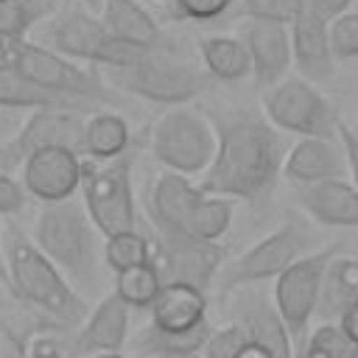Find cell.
<instances>
[{
  "mask_svg": "<svg viewBox=\"0 0 358 358\" xmlns=\"http://www.w3.org/2000/svg\"><path fill=\"white\" fill-rule=\"evenodd\" d=\"M103 78L109 87L137 95L143 101L159 103V106H187L199 95L213 90V78L204 67H196L187 62L179 48L168 50H145L137 62L120 70H103Z\"/></svg>",
  "mask_w": 358,
  "mask_h": 358,
  "instance_id": "cell-4",
  "label": "cell"
},
{
  "mask_svg": "<svg viewBox=\"0 0 358 358\" xmlns=\"http://www.w3.org/2000/svg\"><path fill=\"white\" fill-rule=\"evenodd\" d=\"M308 8V0H241L229 17L249 20V22H277L291 25L302 11Z\"/></svg>",
  "mask_w": 358,
  "mask_h": 358,
  "instance_id": "cell-32",
  "label": "cell"
},
{
  "mask_svg": "<svg viewBox=\"0 0 358 358\" xmlns=\"http://www.w3.org/2000/svg\"><path fill=\"white\" fill-rule=\"evenodd\" d=\"M241 0H173L171 14L185 22H213L232 14Z\"/></svg>",
  "mask_w": 358,
  "mask_h": 358,
  "instance_id": "cell-34",
  "label": "cell"
},
{
  "mask_svg": "<svg viewBox=\"0 0 358 358\" xmlns=\"http://www.w3.org/2000/svg\"><path fill=\"white\" fill-rule=\"evenodd\" d=\"M238 358H271V352H268L266 347H260V344L249 341V344L241 350V355H238Z\"/></svg>",
  "mask_w": 358,
  "mask_h": 358,
  "instance_id": "cell-43",
  "label": "cell"
},
{
  "mask_svg": "<svg viewBox=\"0 0 358 358\" xmlns=\"http://www.w3.org/2000/svg\"><path fill=\"white\" fill-rule=\"evenodd\" d=\"M350 358H358V347H355V350H352V355H350Z\"/></svg>",
  "mask_w": 358,
  "mask_h": 358,
  "instance_id": "cell-49",
  "label": "cell"
},
{
  "mask_svg": "<svg viewBox=\"0 0 358 358\" xmlns=\"http://www.w3.org/2000/svg\"><path fill=\"white\" fill-rule=\"evenodd\" d=\"M338 143L347 154V171H350V179L352 185L358 187V134L352 131V126H347L344 120L338 123Z\"/></svg>",
  "mask_w": 358,
  "mask_h": 358,
  "instance_id": "cell-39",
  "label": "cell"
},
{
  "mask_svg": "<svg viewBox=\"0 0 358 358\" xmlns=\"http://www.w3.org/2000/svg\"><path fill=\"white\" fill-rule=\"evenodd\" d=\"M22 352H25V358H67L62 341L53 336H34V338L22 341Z\"/></svg>",
  "mask_w": 358,
  "mask_h": 358,
  "instance_id": "cell-38",
  "label": "cell"
},
{
  "mask_svg": "<svg viewBox=\"0 0 358 358\" xmlns=\"http://www.w3.org/2000/svg\"><path fill=\"white\" fill-rule=\"evenodd\" d=\"M162 285H165V282H162V277H159L157 263H145V266H134V268L117 271L112 291H115L129 308L148 310V308L154 305V299L159 296Z\"/></svg>",
  "mask_w": 358,
  "mask_h": 358,
  "instance_id": "cell-31",
  "label": "cell"
},
{
  "mask_svg": "<svg viewBox=\"0 0 358 358\" xmlns=\"http://www.w3.org/2000/svg\"><path fill=\"white\" fill-rule=\"evenodd\" d=\"M352 3H358V0H308V8L316 11L322 20L333 22V20H338L341 14H347V11L352 8Z\"/></svg>",
  "mask_w": 358,
  "mask_h": 358,
  "instance_id": "cell-40",
  "label": "cell"
},
{
  "mask_svg": "<svg viewBox=\"0 0 358 358\" xmlns=\"http://www.w3.org/2000/svg\"><path fill=\"white\" fill-rule=\"evenodd\" d=\"M154 3H173V0H154Z\"/></svg>",
  "mask_w": 358,
  "mask_h": 358,
  "instance_id": "cell-51",
  "label": "cell"
},
{
  "mask_svg": "<svg viewBox=\"0 0 358 358\" xmlns=\"http://www.w3.org/2000/svg\"><path fill=\"white\" fill-rule=\"evenodd\" d=\"M316 249H322L319 232L302 218H285V224H280L277 229L255 241L249 249H243L235 260L221 266L215 285L221 294H232L238 288L277 280L285 268H291L296 260Z\"/></svg>",
  "mask_w": 358,
  "mask_h": 358,
  "instance_id": "cell-6",
  "label": "cell"
},
{
  "mask_svg": "<svg viewBox=\"0 0 358 358\" xmlns=\"http://www.w3.org/2000/svg\"><path fill=\"white\" fill-rule=\"evenodd\" d=\"M263 115L288 134L338 140V112L308 78H282L263 92Z\"/></svg>",
  "mask_w": 358,
  "mask_h": 358,
  "instance_id": "cell-10",
  "label": "cell"
},
{
  "mask_svg": "<svg viewBox=\"0 0 358 358\" xmlns=\"http://www.w3.org/2000/svg\"><path fill=\"white\" fill-rule=\"evenodd\" d=\"M101 252H103V266L112 274H117V271H126L134 266L154 263L157 246H154V238L143 235L140 229H129V232H117V235L103 238Z\"/></svg>",
  "mask_w": 358,
  "mask_h": 358,
  "instance_id": "cell-29",
  "label": "cell"
},
{
  "mask_svg": "<svg viewBox=\"0 0 358 358\" xmlns=\"http://www.w3.org/2000/svg\"><path fill=\"white\" fill-rule=\"evenodd\" d=\"M215 157L201 173V190L263 207L282 179L285 140L280 129L249 106H213Z\"/></svg>",
  "mask_w": 358,
  "mask_h": 358,
  "instance_id": "cell-1",
  "label": "cell"
},
{
  "mask_svg": "<svg viewBox=\"0 0 358 358\" xmlns=\"http://www.w3.org/2000/svg\"><path fill=\"white\" fill-rule=\"evenodd\" d=\"M42 45L53 48L56 53L73 59V62H84L101 70H120L129 67L131 62H137L145 50L131 48L129 42L117 39L98 14H92L90 8H64L56 17H50L42 25Z\"/></svg>",
  "mask_w": 358,
  "mask_h": 358,
  "instance_id": "cell-7",
  "label": "cell"
},
{
  "mask_svg": "<svg viewBox=\"0 0 358 358\" xmlns=\"http://www.w3.org/2000/svg\"><path fill=\"white\" fill-rule=\"evenodd\" d=\"M84 112L73 109H36L20 129L0 143V171L14 173L28 157L45 148H73L84 157Z\"/></svg>",
  "mask_w": 358,
  "mask_h": 358,
  "instance_id": "cell-12",
  "label": "cell"
},
{
  "mask_svg": "<svg viewBox=\"0 0 358 358\" xmlns=\"http://www.w3.org/2000/svg\"><path fill=\"white\" fill-rule=\"evenodd\" d=\"M101 3H103V0H81V6L90 8V11H101Z\"/></svg>",
  "mask_w": 358,
  "mask_h": 358,
  "instance_id": "cell-47",
  "label": "cell"
},
{
  "mask_svg": "<svg viewBox=\"0 0 358 358\" xmlns=\"http://www.w3.org/2000/svg\"><path fill=\"white\" fill-rule=\"evenodd\" d=\"M154 358H204L201 352H171V355H154Z\"/></svg>",
  "mask_w": 358,
  "mask_h": 358,
  "instance_id": "cell-45",
  "label": "cell"
},
{
  "mask_svg": "<svg viewBox=\"0 0 358 358\" xmlns=\"http://www.w3.org/2000/svg\"><path fill=\"white\" fill-rule=\"evenodd\" d=\"M0 64L14 67L17 73H22L39 87L78 98L92 106L120 103V95L115 92V87L106 84L103 76L87 67H78V62L56 53L42 42H31L28 36H0Z\"/></svg>",
  "mask_w": 358,
  "mask_h": 358,
  "instance_id": "cell-5",
  "label": "cell"
},
{
  "mask_svg": "<svg viewBox=\"0 0 358 358\" xmlns=\"http://www.w3.org/2000/svg\"><path fill=\"white\" fill-rule=\"evenodd\" d=\"M148 148L165 171L201 176L215 157V126L193 106H168L148 131Z\"/></svg>",
  "mask_w": 358,
  "mask_h": 358,
  "instance_id": "cell-9",
  "label": "cell"
},
{
  "mask_svg": "<svg viewBox=\"0 0 358 358\" xmlns=\"http://www.w3.org/2000/svg\"><path fill=\"white\" fill-rule=\"evenodd\" d=\"M28 201V193L22 187V179H17L8 171H0V218L17 215Z\"/></svg>",
  "mask_w": 358,
  "mask_h": 358,
  "instance_id": "cell-37",
  "label": "cell"
},
{
  "mask_svg": "<svg viewBox=\"0 0 358 358\" xmlns=\"http://www.w3.org/2000/svg\"><path fill=\"white\" fill-rule=\"evenodd\" d=\"M148 313H151L148 322L162 330H193V327L210 322L207 294L193 285H182V282L162 285V291L154 299V305L148 308Z\"/></svg>",
  "mask_w": 358,
  "mask_h": 358,
  "instance_id": "cell-23",
  "label": "cell"
},
{
  "mask_svg": "<svg viewBox=\"0 0 358 358\" xmlns=\"http://www.w3.org/2000/svg\"><path fill=\"white\" fill-rule=\"evenodd\" d=\"M249 341H252L249 333H246L238 322H229V324L215 327V330L210 333V338H207L201 355H204V358H238L241 350H243Z\"/></svg>",
  "mask_w": 358,
  "mask_h": 358,
  "instance_id": "cell-35",
  "label": "cell"
},
{
  "mask_svg": "<svg viewBox=\"0 0 358 358\" xmlns=\"http://www.w3.org/2000/svg\"><path fill=\"white\" fill-rule=\"evenodd\" d=\"M6 260L8 288L22 305L39 310L62 327H73L87 319L90 310L76 285L20 227L6 229Z\"/></svg>",
  "mask_w": 358,
  "mask_h": 358,
  "instance_id": "cell-2",
  "label": "cell"
},
{
  "mask_svg": "<svg viewBox=\"0 0 358 358\" xmlns=\"http://www.w3.org/2000/svg\"><path fill=\"white\" fill-rule=\"evenodd\" d=\"M129 305L109 291L101 296V302L87 313V319L78 324V330L70 338V352L76 358H90L101 352H120L129 341Z\"/></svg>",
  "mask_w": 358,
  "mask_h": 358,
  "instance_id": "cell-16",
  "label": "cell"
},
{
  "mask_svg": "<svg viewBox=\"0 0 358 358\" xmlns=\"http://www.w3.org/2000/svg\"><path fill=\"white\" fill-rule=\"evenodd\" d=\"M213 330L215 327L210 322H204L193 330H162V327L148 322L134 338V352L140 358L171 355V352H201Z\"/></svg>",
  "mask_w": 358,
  "mask_h": 358,
  "instance_id": "cell-28",
  "label": "cell"
},
{
  "mask_svg": "<svg viewBox=\"0 0 358 358\" xmlns=\"http://www.w3.org/2000/svg\"><path fill=\"white\" fill-rule=\"evenodd\" d=\"M199 59L207 76L221 84H232L252 76V56L243 36H227V34L204 36L199 39Z\"/></svg>",
  "mask_w": 358,
  "mask_h": 358,
  "instance_id": "cell-27",
  "label": "cell"
},
{
  "mask_svg": "<svg viewBox=\"0 0 358 358\" xmlns=\"http://www.w3.org/2000/svg\"><path fill=\"white\" fill-rule=\"evenodd\" d=\"M0 358H25V352H22V341L6 336V338L0 341Z\"/></svg>",
  "mask_w": 358,
  "mask_h": 358,
  "instance_id": "cell-42",
  "label": "cell"
},
{
  "mask_svg": "<svg viewBox=\"0 0 358 358\" xmlns=\"http://www.w3.org/2000/svg\"><path fill=\"white\" fill-rule=\"evenodd\" d=\"M0 3H3V0H0Z\"/></svg>",
  "mask_w": 358,
  "mask_h": 358,
  "instance_id": "cell-52",
  "label": "cell"
},
{
  "mask_svg": "<svg viewBox=\"0 0 358 358\" xmlns=\"http://www.w3.org/2000/svg\"><path fill=\"white\" fill-rule=\"evenodd\" d=\"M243 42L252 56V78L260 92L271 90L294 64L291 53V28L277 22H249L243 28Z\"/></svg>",
  "mask_w": 358,
  "mask_h": 358,
  "instance_id": "cell-18",
  "label": "cell"
},
{
  "mask_svg": "<svg viewBox=\"0 0 358 358\" xmlns=\"http://www.w3.org/2000/svg\"><path fill=\"white\" fill-rule=\"evenodd\" d=\"M6 126H8V120H6V117H3V115H0V131H3V129H6Z\"/></svg>",
  "mask_w": 358,
  "mask_h": 358,
  "instance_id": "cell-48",
  "label": "cell"
},
{
  "mask_svg": "<svg viewBox=\"0 0 358 358\" xmlns=\"http://www.w3.org/2000/svg\"><path fill=\"white\" fill-rule=\"evenodd\" d=\"M98 229L81 199H67L56 204H42L34 221V243L62 268V274L76 285V291L101 288V260L103 243H98Z\"/></svg>",
  "mask_w": 358,
  "mask_h": 358,
  "instance_id": "cell-3",
  "label": "cell"
},
{
  "mask_svg": "<svg viewBox=\"0 0 358 358\" xmlns=\"http://www.w3.org/2000/svg\"><path fill=\"white\" fill-rule=\"evenodd\" d=\"M338 327H341V330L347 333V338L358 347V302H355L352 308L344 310V316L338 319Z\"/></svg>",
  "mask_w": 358,
  "mask_h": 358,
  "instance_id": "cell-41",
  "label": "cell"
},
{
  "mask_svg": "<svg viewBox=\"0 0 358 358\" xmlns=\"http://www.w3.org/2000/svg\"><path fill=\"white\" fill-rule=\"evenodd\" d=\"M305 358H350L355 344L338 327V322H319L302 344H296Z\"/></svg>",
  "mask_w": 358,
  "mask_h": 358,
  "instance_id": "cell-33",
  "label": "cell"
},
{
  "mask_svg": "<svg viewBox=\"0 0 358 358\" xmlns=\"http://www.w3.org/2000/svg\"><path fill=\"white\" fill-rule=\"evenodd\" d=\"M90 358H131V355H126L120 350V352H101V355H90Z\"/></svg>",
  "mask_w": 358,
  "mask_h": 358,
  "instance_id": "cell-46",
  "label": "cell"
},
{
  "mask_svg": "<svg viewBox=\"0 0 358 358\" xmlns=\"http://www.w3.org/2000/svg\"><path fill=\"white\" fill-rule=\"evenodd\" d=\"M0 109H73V112H92V103H84L78 98L53 92L48 87L34 84L22 73H17L8 64H0Z\"/></svg>",
  "mask_w": 358,
  "mask_h": 358,
  "instance_id": "cell-24",
  "label": "cell"
},
{
  "mask_svg": "<svg viewBox=\"0 0 358 358\" xmlns=\"http://www.w3.org/2000/svg\"><path fill=\"white\" fill-rule=\"evenodd\" d=\"M0 282L8 285V260H6V235L0 229Z\"/></svg>",
  "mask_w": 358,
  "mask_h": 358,
  "instance_id": "cell-44",
  "label": "cell"
},
{
  "mask_svg": "<svg viewBox=\"0 0 358 358\" xmlns=\"http://www.w3.org/2000/svg\"><path fill=\"white\" fill-rule=\"evenodd\" d=\"M296 201L319 227L358 229V187L344 179H327L296 190Z\"/></svg>",
  "mask_w": 358,
  "mask_h": 358,
  "instance_id": "cell-21",
  "label": "cell"
},
{
  "mask_svg": "<svg viewBox=\"0 0 358 358\" xmlns=\"http://www.w3.org/2000/svg\"><path fill=\"white\" fill-rule=\"evenodd\" d=\"M232 313L235 322L249 333V338L271 352V358H294V338L274 305L271 296L257 291V285L232 291Z\"/></svg>",
  "mask_w": 358,
  "mask_h": 358,
  "instance_id": "cell-15",
  "label": "cell"
},
{
  "mask_svg": "<svg viewBox=\"0 0 358 358\" xmlns=\"http://www.w3.org/2000/svg\"><path fill=\"white\" fill-rule=\"evenodd\" d=\"M95 229L109 238L117 232L137 229V199H134V148L95 162L84 157L81 190H78Z\"/></svg>",
  "mask_w": 358,
  "mask_h": 358,
  "instance_id": "cell-8",
  "label": "cell"
},
{
  "mask_svg": "<svg viewBox=\"0 0 358 358\" xmlns=\"http://www.w3.org/2000/svg\"><path fill=\"white\" fill-rule=\"evenodd\" d=\"M154 246H157L154 263H157L165 285L182 282V285H193L204 294L215 285L218 271L224 266V246L221 243L154 232Z\"/></svg>",
  "mask_w": 358,
  "mask_h": 358,
  "instance_id": "cell-13",
  "label": "cell"
},
{
  "mask_svg": "<svg viewBox=\"0 0 358 358\" xmlns=\"http://www.w3.org/2000/svg\"><path fill=\"white\" fill-rule=\"evenodd\" d=\"M355 302H358V257L344 255L341 249L338 255H333V260L324 268L316 316L319 322H338L344 310L352 308Z\"/></svg>",
  "mask_w": 358,
  "mask_h": 358,
  "instance_id": "cell-25",
  "label": "cell"
},
{
  "mask_svg": "<svg viewBox=\"0 0 358 358\" xmlns=\"http://www.w3.org/2000/svg\"><path fill=\"white\" fill-rule=\"evenodd\" d=\"M201 193H204L201 185L190 182V176L162 168V173H157V179H154V185L148 190V201H145L154 232L179 235L190 207L201 199Z\"/></svg>",
  "mask_w": 358,
  "mask_h": 358,
  "instance_id": "cell-20",
  "label": "cell"
},
{
  "mask_svg": "<svg viewBox=\"0 0 358 358\" xmlns=\"http://www.w3.org/2000/svg\"><path fill=\"white\" fill-rule=\"evenodd\" d=\"M330 42L338 62L358 59V11H347L330 22Z\"/></svg>",
  "mask_w": 358,
  "mask_h": 358,
  "instance_id": "cell-36",
  "label": "cell"
},
{
  "mask_svg": "<svg viewBox=\"0 0 358 358\" xmlns=\"http://www.w3.org/2000/svg\"><path fill=\"white\" fill-rule=\"evenodd\" d=\"M101 22L123 42L140 50H168L176 48L159 28V22L145 11L140 0H103L98 11Z\"/></svg>",
  "mask_w": 358,
  "mask_h": 358,
  "instance_id": "cell-22",
  "label": "cell"
},
{
  "mask_svg": "<svg viewBox=\"0 0 358 358\" xmlns=\"http://www.w3.org/2000/svg\"><path fill=\"white\" fill-rule=\"evenodd\" d=\"M59 14V0H3L0 3V36H28Z\"/></svg>",
  "mask_w": 358,
  "mask_h": 358,
  "instance_id": "cell-30",
  "label": "cell"
},
{
  "mask_svg": "<svg viewBox=\"0 0 358 358\" xmlns=\"http://www.w3.org/2000/svg\"><path fill=\"white\" fill-rule=\"evenodd\" d=\"M20 171L28 199H36L42 204H56L78 196L84 157L73 148H45L28 157Z\"/></svg>",
  "mask_w": 358,
  "mask_h": 358,
  "instance_id": "cell-14",
  "label": "cell"
},
{
  "mask_svg": "<svg viewBox=\"0 0 358 358\" xmlns=\"http://www.w3.org/2000/svg\"><path fill=\"white\" fill-rule=\"evenodd\" d=\"M134 148L131 126L112 109H98L84 117V157L95 162L115 159Z\"/></svg>",
  "mask_w": 358,
  "mask_h": 358,
  "instance_id": "cell-26",
  "label": "cell"
},
{
  "mask_svg": "<svg viewBox=\"0 0 358 358\" xmlns=\"http://www.w3.org/2000/svg\"><path fill=\"white\" fill-rule=\"evenodd\" d=\"M341 252V243H327L302 260H296L291 268H285L271 288V299L294 338V344H302L310 333V319L316 316L319 308V291H322V277L333 255Z\"/></svg>",
  "mask_w": 358,
  "mask_h": 358,
  "instance_id": "cell-11",
  "label": "cell"
},
{
  "mask_svg": "<svg viewBox=\"0 0 358 358\" xmlns=\"http://www.w3.org/2000/svg\"><path fill=\"white\" fill-rule=\"evenodd\" d=\"M347 173V154L341 143L324 137H299L282 162V179L296 190L327 179H344Z\"/></svg>",
  "mask_w": 358,
  "mask_h": 358,
  "instance_id": "cell-17",
  "label": "cell"
},
{
  "mask_svg": "<svg viewBox=\"0 0 358 358\" xmlns=\"http://www.w3.org/2000/svg\"><path fill=\"white\" fill-rule=\"evenodd\" d=\"M352 131H355V134H358V117H355V126H352Z\"/></svg>",
  "mask_w": 358,
  "mask_h": 358,
  "instance_id": "cell-50",
  "label": "cell"
},
{
  "mask_svg": "<svg viewBox=\"0 0 358 358\" xmlns=\"http://www.w3.org/2000/svg\"><path fill=\"white\" fill-rule=\"evenodd\" d=\"M291 53L294 64L302 73V78L319 84L330 81L336 73V53L330 42V22L322 20L316 11L305 8L291 25Z\"/></svg>",
  "mask_w": 358,
  "mask_h": 358,
  "instance_id": "cell-19",
  "label": "cell"
}]
</instances>
